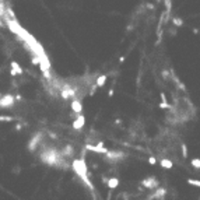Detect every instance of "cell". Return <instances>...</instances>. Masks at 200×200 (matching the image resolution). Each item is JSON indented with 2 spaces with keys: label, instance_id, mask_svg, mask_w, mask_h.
I'll return each instance as SVG.
<instances>
[{
  "label": "cell",
  "instance_id": "obj_1",
  "mask_svg": "<svg viewBox=\"0 0 200 200\" xmlns=\"http://www.w3.org/2000/svg\"><path fill=\"white\" fill-rule=\"evenodd\" d=\"M73 169L76 171V174H77L88 186L92 187L90 181H88V178H87V174H88V172H87V165H85V161H84V157L80 158V160H74V161H73Z\"/></svg>",
  "mask_w": 200,
  "mask_h": 200
},
{
  "label": "cell",
  "instance_id": "obj_2",
  "mask_svg": "<svg viewBox=\"0 0 200 200\" xmlns=\"http://www.w3.org/2000/svg\"><path fill=\"white\" fill-rule=\"evenodd\" d=\"M14 105V97L11 94H4L0 97V106L1 108H10Z\"/></svg>",
  "mask_w": 200,
  "mask_h": 200
},
{
  "label": "cell",
  "instance_id": "obj_3",
  "mask_svg": "<svg viewBox=\"0 0 200 200\" xmlns=\"http://www.w3.org/2000/svg\"><path fill=\"white\" fill-rule=\"evenodd\" d=\"M142 185L144 187H147V189H155V187H158L160 182H158V179H157L155 176H149V178L143 179Z\"/></svg>",
  "mask_w": 200,
  "mask_h": 200
},
{
  "label": "cell",
  "instance_id": "obj_4",
  "mask_svg": "<svg viewBox=\"0 0 200 200\" xmlns=\"http://www.w3.org/2000/svg\"><path fill=\"white\" fill-rule=\"evenodd\" d=\"M84 125H85V118H84L83 113H78V116L76 118V120L73 122V129L80 130L84 127Z\"/></svg>",
  "mask_w": 200,
  "mask_h": 200
},
{
  "label": "cell",
  "instance_id": "obj_5",
  "mask_svg": "<svg viewBox=\"0 0 200 200\" xmlns=\"http://www.w3.org/2000/svg\"><path fill=\"white\" fill-rule=\"evenodd\" d=\"M71 111L74 112V113H81V111H83V105H81V101L80 99H73L71 101Z\"/></svg>",
  "mask_w": 200,
  "mask_h": 200
},
{
  "label": "cell",
  "instance_id": "obj_6",
  "mask_svg": "<svg viewBox=\"0 0 200 200\" xmlns=\"http://www.w3.org/2000/svg\"><path fill=\"white\" fill-rule=\"evenodd\" d=\"M167 194V189L165 187H157L155 193L153 196H149V199H164Z\"/></svg>",
  "mask_w": 200,
  "mask_h": 200
},
{
  "label": "cell",
  "instance_id": "obj_7",
  "mask_svg": "<svg viewBox=\"0 0 200 200\" xmlns=\"http://www.w3.org/2000/svg\"><path fill=\"white\" fill-rule=\"evenodd\" d=\"M23 73H24V71H23V69H21V67H20V65L18 63H17V62H11V71H10V74H11V76H17V74H23Z\"/></svg>",
  "mask_w": 200,
  "mask_h": 200
},
{
  "label": "cell",
  "instance_id": "obj_8",
  "mask_svg": "<svg viewBox=\"0 0 200 200\" xmlns=\"http://www.w3.org/2000/svg\"><path fill=\"white\" fill-rule=\"evenodd\" d=\"M41 137H42V135H41V133H39V135H37L35 137H32V140H31V142H30V144H28V150H30V151H34V150L37 149V146H38Z\"/></svg>",
  "mask_w": 200,
  "mask_h": 200
},
{
  "label": "cell",
  "instance_id": "obj_9",
  "mask_svg": "<svg viewBox=\"0 0 200 200\" xmlns=\"http://www.w3.org/2000/svg\"><path fill=\"white\" fill-rule=\"evenodd\" d=\"M119 186V179L118 178H109L108 179V187L109 189H116Z\"/></svg>",
  "mask_w": 200,
  "mask_h": 200
},
{
  "label": "cell",
  "instance_id": "obj_10",
  "mask_svg": "<svg viewBox=\"0 0 200 200\" xmlns=\"http://www.w3.org/2000/svg\"><path fill=\"white\" fill-rule=\"evenodd\" d=\"M106 80H108V76H106V74L99 76V77L97 78V81H95V84L98 85V88H99V87H104V85H105V83H106Z\"/></svg>",
  "mask_w": 200,
  "mask_h": 200
},
{
  "label": "cell",
  "instance_id": "obj_11",
  "mask_svg": "<svg viewBox=\"0 0 200 200\" xmlns=\"http://www.w3.org/2000/svg\"><path fill=\"white\" fill-rule=\"evenodd\" d=\"M160 165H161L162 168H165V169H171V168H172V161L168 160V158H164V160L160 161Z\"/></svg>",
  "mask_w": 200,
  "mask_h": 200
},
{
  "label": "cell",
  "instance_id": "obj_12",
  "mask_svg": "<svg viewBox=\"0 0 200 200\" xmlns=\"http://www.w3.org/2000/svg\"><path fill=\"white\" fill-rule=\"evenodd\" d=\"M73 153H74L73 147H71V146H66L65 151H63V155H73Z\"/></svg>",
  "mask_w": 200,
  "mask_h": 200
},
{
  "label": "cell",
  "instance_id": "obj_13",
  "mask_svg": "<svg viewBox=\"0 0 200 200\" xmlns=\"http://www.w3.org/2000/svg\"><path fill=\"white\" fill-rule=\"evenodd\" d=\"M190 164H192V167H193V168L200 169V160H199V158H193V160L190 161Z\"/></svg>",
  "mask_w": 200,
  "mask_h": 200
},
{
  "label": "cell",
  "instance_id": "obj_14",
  "mask_svg": "<svg viewBox=\"0 0 200 200\" xmlns=\"http://www.w3.org/2000/svg\"><path fill=\"white\" fill-rule=\"evenodd\" d=\"M187 183H189V185H192V186L200 187V181H197V179H187Z\"/></svg>",
  "mask_w": 200,
  "mask_h": 200
},
{
  "label": "cell",
  "instance_id": "obj_15",
  "mask_svg": "<svg viewBox=\"0 0 200 200\" xmlns=\"http://www.w3.org/2000/svg\"><path fill=\"white\" fill-rule=\"evenodd\" d=\"M182 155H183V158H187V147H186V144H182Z\"/></svg>",
  "mask_w": 200,
  "mask_h": 200
},
{
  "label": "cell",
  "instance_id": "obj_16",
  "mask_svg": "<svg viewBox=\"0 0 200 200\" xmlns=\"http://www.w3.org/2000/svg\"><path fill=\"white\" fill-rule=\"evenodd\" d=\"M174 24L176 27H181L182 24H183V21H182L181 18H178V17H175V18H174Z\"/></svg>",
  "mask_w": 200,
  "mask_h": 200
},
{
  "label": "cell",
  "instance_id": "obj_17",
  "mask_svg": "<svg viewBox=\"0 0 200 200\" xmlns=\"http://www.w3.org/2000/svg\"><path fill=\"white\" fill-rule=\"evenodd\" d=\"M7 13H8V15H10V17H11V18H15V14H14V11L13 10H11V8H10V7H7Z\"/></svg>",
  "mask_w": 200,
  "mask_h": 200
},
{
  "label": "cell",
  "instance_id": "obj_18",
  "mask_svg": "<svg viewBox=\"0 0 200 200\" xmlns=\"http://www.w3.org/2000/svg\"><path fill=\"white\" fill-rule=\"evenodd\" d=\"M97 88H98V85H97V84H94V85L91 87V90H90V95H94V94H95V91H97Z\"/></svg>",
  "mask_w": 200,
  "mask_h": 200
},
{
  "label": "cell",
  "instance_id": "obj_19",
  "mask_svg": "<svg viewBox=\"0 0 200 200\" xmlns=\"http://www.w3.org/2000/svg\"><path fill=\"white\" fill-rule=\"evenodd\" d=\"M160 108H165V109H167V108H171V105H169L168 102H165V101H164V102L160 104Z\"/></svg>",
  "mask_w": 200,
  "mask_h": 200
},
{
  "label": "cell",
  "instance_id": "obj_20",
  "mask_svg": "<svg viewBox=\"0 0 200 200\" xmlns=\"http://www.w3.org/2000/svg\"><path fill=\"white\" fill-rule=\"evenodd\" d=\"M155 162H157V160H155L154 157H150V158H149V164H151V165H154Z\"/></svg>",
  "mask_w": 200,
  "mask_h": 200
},
{
  "label": "cell",
  "instance_id": "obj_21",
  "mask_svg": "<svg viewBox=\"0 0 200 200\" xmlns=\"http://www.w3.org/2000/svg\"><path fill=\"white\" fill-rule=\"evenodd\" d=\"M108 95H109V97H112V95H113V90H109V94H108Z\"/></svg>",
  "mask_w": 200,
  "mask_h": 200
},
{
  "label": "cell",
  "instance_id": "obj_22",
  "mask_svg": "<svg viewBox=\"0 0 200 200\" xmlns=\"http://www.w3.org/2000/svg\"><path fill=\"white\" fill-rule=\"evenodd\" d=\"M3 27V23H1V18H0V28Z\"/></svg>",
  "mask_w": 200,
  "mask_h": 200
}]
</instances>
